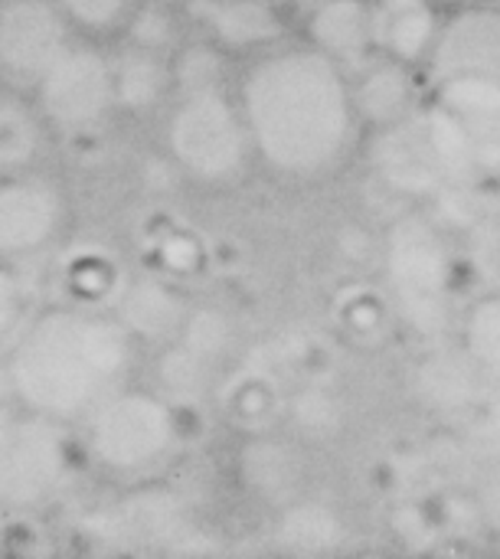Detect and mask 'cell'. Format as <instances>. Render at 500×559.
<instances>
[{"mask_svg":"<svg viewBox=\"0 0 500 559\" xmlns=\"http://www.w3.org/2000/svg\"><path fill=\"white\" fill-rule=\"evenodd\" d=\"M164 138L177 167L200 183H226L239 177L252 151L239 102L223 88L183 92Z\"/></svg>","mask_w":500,"mask_h":559,"instance_id":"cell-3","label":"cell"},{"mask_svg":"<svg viewBox=\"0 0 500 559\" xmlns=\"http://www.w3.org/2000/svg\"><path fill=\"white\" fill-rule=\"evenodd\" d=\"M16 321H20V285L13 272H7V265L0 262V344L13 334Z\"/></svg>","mask_w":500,"mask_h":559,"instance_id":"cell-23","label":"cell"},{"mask_svg":"<svg viewBox=\"0 0 500 559\" xmlns=\"http://www.w3.org/2000/svg\"><path fill=\"white\" fill-rule=\"evenodd\" d=\"M72 23L56 0H0V79L33 88L72 46Z\"/></svg>","mask_w":500,"mask_h":559,"instance_id":"cell-8","label":"cell"},{"mask_svg":"<svg viewBox=\"0 0 500 559\" xmlns=\"http://www.w3.org/2000/svg\"><path fill=\"white\" fill-rule=\"evenodd\" d=\"M236 102L252 151L282 174H324L350 147L357 111L347 72L314 46L259 56Z\"/></svg>","mask_w":500,"mask_h":559,"instance_id":"cell-1","label":"cell"},{"mask_svg":"<svg viewBox=\"0 0 500 559\" xmlns=\"http://www.w3.org/2000/svg\"><path fill=\"white\" fill-rule=\"evenodd\" d=\"M62 429L26 409L0 419V508H39L66 485L69 439Z\"/></svg>","mask_w":500,"mask_h":559,"instance_id":"cell-6","label":"cell"},{"mask_svg":"<svg viewBox=\"0 0 500 559\" xmlns=\"http://www.w3.org/2000/svg\"><path fill=\"white\" fill-rule=\"evenodd\" d=\"M111 79H115V108L124 111H144L154 108L167 88H174L170 62L164 52L128 46L118 59H111Z\"/></svg>","mask_w":500,"mask_h":559,"instance_id":"cell-16","label":"cell"},{"mask_svg":"<svg viewBox=\"0 0 500 559\" xmlns=\"http://www.w3.org/2000/svg\"><path fill=\"white\" fill-rule=\"evenodd\" d=\"M472 341L478 357L500 373V298L478 308L472 321Z\"/></svg>","mask_w":500,"mask_h":559,"instance_id":"cell-22","label":"cell"},{"mask_svg":"<svg viewBox=\"0 0 500 559\" xmlns=\"http://www.w3.org/2000/svg\"><path fill=\"white\" fill-rule=\"evenodd\" d=\"M131 360L134 347L121 321L82 308H49L20 331L3 373L20 409L66 426L118 393Z\"/></svg>","mask_w":500,"mask_h":559,"instance_id":"cell-2","label":"cell"},{"mask_svg":"<svg viewBox=\"0 0 500 559\" xmlns=\"http://www.w3.org/2000/svg\"><path fill=\"white\" fill-rule=\"evenodd\" d=\"M174 318H177V301H174V295H167L157 285H141L128 298V321L134 328H144L147 334L167 331Z\"/></svg>","mask_w":500,"mask_h":559,"instance_id":"cell-20","label":"cell"},{"mask_svg":"<svg viewBox=\"0 0 500 559\" xmlns=\"http://www.w3.org/2000/svg\"><path fill=\"white\" fill-rule=\"evenodd\" d=\"M33 88L43 121L56 131H88L115 111L111 59L95 46H69Z\"/></svg>","mask_w":500,"mask_h":559,"instance_id":"cell-7","label":"cell"},{"mask_svg":"<svg viewBox=\"0 0 500 559\" xmlns=\"http://www.w3.org/2000/svg\"><path fill=\"white\" fill-rule=\"evenodd\" d=\"M124 26L131 33V46H141V49L164 52L167 43L174 39V16L157 3H134Z\"/></svg>","mask_w":500,"mask_h":559,"instance_id":"cell-21","label":"cell"},{"mask_svg":"<svg viewBox=\"0 0 500 559\" xmlns=\"http://www.w3.org/2000/svg\"><path fill=\"white\" fill-rule=\"evenodd\" d=\"M13 406H16V400H13V393H10L7 373H0V419H3V416H10V413H13Z\"/></svg>","mask_w":500,"mask_h":559,"instance_id":"cell-24","label":"cell"},{"mask_svg":"<svg viewBox=\"0 0 500 559\" xmlns=\"http://www.w3.org/2000/svg\"><path fill=\"white\" fill-rule=\"evenodd\" d=\"M347 82H350V102L357 118L377 128H386L413 111V79H409V66L403 62L373 56L360 69H354V79Z\"/></svg>","mask_w":500,"mask_h":559,"instance_id":"cell-15","label":"cell"},{"mask_svg":"<svg viewBox=\"0 0 500 559\" xmlns=\"http://www.w3.org/2000/svg\"><path fill=\"white\" fill-rule=\"evenodd\" d=\"M432 79L475 72L500 79V10H465L436 36L429 56Z\"/></svg>","mask_w":500,"mask_h":559,"instance_id":"cell-11","label":"cell"},{"mask_svg":"<svg viewBox=\"0 0 500 559\" xmlns=\"http://www.w3.org/2000/svg\"><path fill=\"white\" fill-rule=\"evenodd\" d=\"M174 88L200 92V88H223V56L216 46H193L170 62Z\"/></svg>","mask_w":500,"mask_h":559,"instance_id":"cell-18","label":"cell"},{"mask_svg":"<svg viewBox=\"0 0 500 559\" xmlns=\"http://www.w3.org/2000/svg\"><path fill=\"white\" fill-rule=\"evenodd\" d=\"M311 46L334 59L344 72L360 69L377 56L370 33V3L367 0H321L308 20Z\"/></svg>","mask_w":500,"mask_h":559,"instance_id":"cell-14","label":"cell"},{"mask_svg":"<svg viewBox=\"0 0 500 559\" xmlns=\"http://www.w3.org/2000/svg\"><path fill=\"white\" fill-rule=\"evenodd\" d=\"M190 16L216 49L249 52L282 36V20L269 0H190Z\"/></svg>","mask_w":500,"mask_h":559,"instance_id":"cell-12","label":"cell"},{"mask_svg":"<svg viewBox=\"0 0 500 559\" xmlns=\"http://www.w3.org/2000/svg\"><path fill=\"white\" fill-rule=\"evenodd\" d=\"M66 219V200L56 183L29 174L0 180V259H20L49 246Z\"/></svg>","mask_w":500,"mask_h":559,"instance_id":"cell-10","label":"cell"},{"mask_svg":"<svg viewBox=\"0 0 500 559\" xmlns=\"http://www.w3.org/2000/svg\"><path fill=\"white\" fill-rule=\"evenodd\" d=\"M380 131L377 167L406 193H429L478 170L462 131L439 105L409 111Z\"/></svg>","mask_w":500,"mask_h":559,"instance_id":"cell-4","label":"cell"},{"mask_svg":"<svg viewBox=\"0 0 500 559\" xmlns=\"http://www.w3.org/2000/svg\"><path fill=\"white\" fill-rule=\"evenodd\" d=\"M92 459L111 475H144L177 449L174 409L141 390H118L85 416Z\"/></svg>","mask_w":500,"mask_h":559,"instance_id":"cell-5","label":"cell"},{"mask_svg":"<svg viewBox=\"0 0 500 559\" xmlns=\"http://www.w3.org/2000/svg\"><path fill=\"white\" fill-rule=\"evenodd\" d=\"M370 33L377 56L403 66L422 62L439 36V7L432 0H373Z\"/></svg>","mask_w":500,"mask_h":559,"instance_id":"cell-13","label":"cell"},{"mask_svg":"<svg viewBox=\"0 0 500 559\" xmlns=\"http://www.w3.org/2000/svg\"><path fill=\"white\" fill-rule=\"evenodd\" d=\"M43 147L39 118L16 98H0V174L26 170Z\"/></svg>","mask_w":500,"mask_h":559,"instance_id":"cell-17","label":"cell"},{"mask_svg":"<svg viewBox=\"0 0 500 559\" xmlns=\"http://www.w3.org/2000/svg\"><path fill=\"white\" fill-rule=\"evenodd\" d=\"M66 20L85 33H111L128 23L138 0H56Z\"/></svg>","mask_w":500,"mask_h":559,"instance_id":"cell-19","label":"cell"},{"mask_svg":"<svg viewBox=\"0 0 500 559\" xmlns=\"http://www.w3.org/2000/svg\"><path fill=\"white\" fill-rule=\"evenodd\" d=\"M390 275L403 311L419 328H439L445 311L449 265L442 242L422 223H403L390 242Z\"/></svg>","mask_w":500,"mask_h":559,"instance_id":"cell-9","label":"cell"}]
</instances>
